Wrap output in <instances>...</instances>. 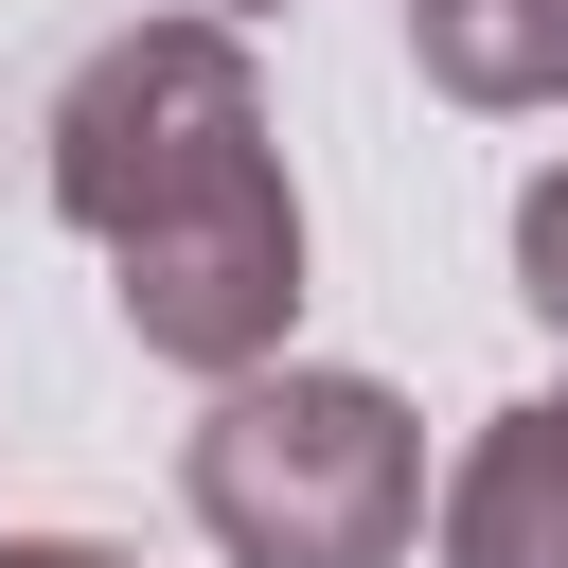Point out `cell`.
<instances>
[{"label": "cell", "mask_w": 568, "mask_h": 568, "mask_svg": "<svg viewBox=\"0 0 568 568\" xmlns=\"http://www.w3.org/2000/svg\"><path fill=\"white\" fill-rule=\"evenodd\" d=\"M444 106H568V0H408Z\"/></svg>", "instance_id": "obj_4"}, {"label": "cell", "mask_w": 568, "mask_h": 568, "mask_svg": "<svg viewBox=\"0 0 568 568\" xmlns=\"http://www.w3.org/2000/svg\"><path fill=\"white\" fill-rule=\"evenodd\" d=\"M195 18H266V0H195Z\"/></svg>", "instance_id": "obj_7"}, {"label": "cell", "mask_w": 568, "mask_h": 568, "mask_svg": "<svg viewBox=\"0 0 568 568\" xmlns=\"http://www.w3.org/2000/svg\"><path fill=\"white\" fill-rule=\"evenodd\" d=\"M444 568H568V390L444 462Z\"/></svg>", "instance_id": "obj_3"}, {"label": "cell", "mask_w": 568, "mask_h": 568, "mask_svg": "<svg viewBox=\"0 0 568 568\" xmlns=\"http://www.w3.org/2000/svg\"><path fill=\"white\" fill-rule=\"evenodd\" d=\"M0 568H124V550H89V532H0Z\"/></svg>", "instance_id": "obj_6"}, {"label": "cell", "mask_w": 568, "mask_h": 568, "mask_svg": "<svg viewBox=\"0 0 568 568\" xmlns=\"http://www.w3.org/2000/svg\"><path fill=\"white\" fill-rule=\"evenodd\" d=\"M178 497L231 568H408L426 532V426L373 373H248L178 444Z\"/></svg>", "instance_id": "obj_2"}, {"label": "cell", "mask_w": 568, "mask_h": 568, "mask_svg": "<svg viewBox=\"0 0 568 568\" xmlns=\"http://www.w3.org/2000/svg\"><path fill=\"white\" fill-rule=\"evenodd\" d=\"M515 302H532V320L568 337V160H550V178L515 195Z\"/></svg>", "instance_id": "obj_5"}, {"label": "cell", "mask_w": 568, "mask_h": 568, "mask_svg": "<svg viewBox=\"0 0 568 568\" xmlns=\"http://www.w3.org/2000/svg\"><path fill=\"white\" fill-rule=\"evenodd\" d=\"M53 213L106 248V302L160 373L248 390L302 320V195L231 18H124L53 89Z\"/></svg>", "instance_id": "obj_1"}]
</instances>
